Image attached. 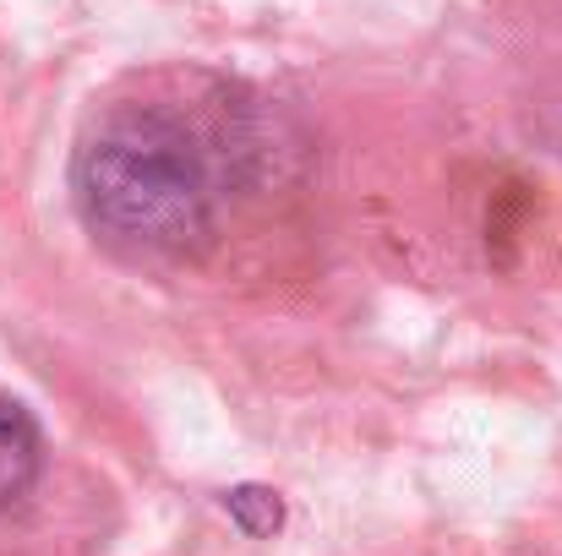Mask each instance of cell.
<instances>
[{"instance_id":"cell-3","label":"cell","mask_w":562,"mask_h":556,"mask_svg":"<svg viewBox=\"0 0 562 556\" xmlns=\"http://www.w3.org/2000/svg\"><path fill=\"white\" fill-rule=\"evenodd\" d=\"M224 513L235 519L240 535L268 541V535H279V524H284V497H279L273 486H229V491H224Z\"/></svg>"},{"instance_id":"cell-1","label":"cell","mask_w":562,"mask_h":556,"mask_svg":"<svg viewBox=\"0 0 562 556\" xmlns=\"http://www.w3.org/2000/svg\"><path fill=\"white\" fill-rule=\"evenodd\" d=\"M71 191L88 229L126 251L176 257L213 235L218 185L207 148L181 115L154 104H126L82 137Z\"/></svg>"},{"instance_id":"cell-2","label":"cell","mask_w":562,"mask_h":556,"mask_svg":"<svg viewBox=\"0 0 562 556\" xmlns=\"http://www.w3.org/2000/svg\"><path fill=\"white\" fill-rule=\"evenodd\" d=\"M38 469H44V436L33 415L16 398H0V508L22 502L38 486Z\"/></svg>"}]
</instances>
